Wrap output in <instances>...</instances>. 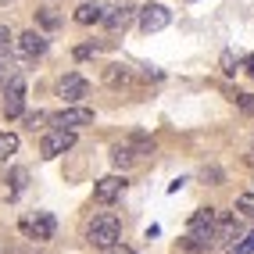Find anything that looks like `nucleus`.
I'll return each mask as SVG.
<instances>
[{"label": "nucleus", "mask_w": 254, "mask_h": 254, "mask_svg": "<svg viewBox=\"0 0 254 254\" xmlns=\"http://www.w3.org/2000/svg\"><path fill=\"white\" fill-rule=\"evenodd\" d=\"M215 236H218V215H215V208H197L190 215V233H186L183 247L193 251V254L197 251H208L215 244Z\"/></svg>", "instance_id": "nucleus-1"}, {"label": "nucleus", "mask_w": 254, "mask_h": 254, "mask_svg": "<svg viewBox=\"0 0 254 254\" xmlns=\"http://www.w3.org/2000/svg\"><path fill=\"white\" fill-rule=\"evenodd\" d=\"M86 240L93 244V247H111V244H118L122 240V222H118L115 215H97L93 222H90V229H86Z\"/></svg>", "instance_id": "nucleus-2"}, {"label": "nucleus", "mask_w": 254, "mask_h": 254, "mask_svg": "<svg viewBox=\"0 0 254 254\" xmlns=\"http://www.w3.org/2000/svg\"><path fill=\"white\" fill-rule=\"evenodd\" d=\"M75 147V129H50L47 136L40 140V154L43 158H58L64 150Z\"/></svg>", "instance_id": "nucleus-3"}, {"label": "nucleus", "mask_w": 254, "mask_h": 254, "mask_svg": "<svg viewBox=\"0 0 254 254\" xmlns=\"http://www.w3.org/2000/svg\"><path fill=\"white\" fill-rule=\"evenodd\" d=\"M4 115L7 118H22L25 115V79L14 75L4 86Z\"/></svg>", "instance_id": "nucleus-4"}, {"label": "nucleus", "mask_w": 254, "mask_h": 254, "mask_svg": "<svg viewBox=\"0 0 254 254\" xmlns=\"http://www.w3.org/2000/svg\"><path fill=\"white\" fill-rule=\"evenodd\" d=\"M136 18H140L143 32H161V29H168V22H172V11L165 4H147V7L136 11Z\"/></svg>", "instance_id": "nucleus-5"}, {"label": "nucleus", "mask_w": 254, "mask_h": 254, "mask_svg": "<svg viewBox=\"0 0 254 254\" xmlns=\"http://www.w3.org/2000/svg\"><path fill=\"white\" fill-rule=\"evenodd\" d=\"M50 122L58 129H82V126H93V111L90 108H79V104H68L64 111L50 115Z\"/></svg>", "instance_id": "nucleus-6"}, {"label": "nucleus", "mask_w": 254, "mask_h": 254, "mask_svg": "<svg viewBox=\"0 0 254 254\" xmlns=\"http://www.w3.org/2000/svg\"><path fill=\"white\" fill-rule=\"evenodd\" d=\"M54 229H58V222H54V215H47V211L32 215V218H22V233L29 240H50Z\"/></svg>", "instance_id": "nucleus-7"}, {"label": "nucleus", "mask_w": 254, "mask_h": 254, "mask_svg": "<svg viewBox=\"0 0 254 254\" xmlns=\"http://www.w3.org/2000/svg\"><path fill=\"white\" fill-rule=\"evenodd\" d=\"M150 150H154V143H140V140L118 143V147L111 150V161H115V168H126V165L136 161V154H150Z\"/></svg>", "instance_id": "nucleus-8"}, {"label": "nucleus", "mask_w": 254, "mask_h": 254, "mask_svg": "<svg viewBox=\"0 0 254 254\" xmlns=\"http://www.w3.org/2000/svg\"><path fill=\"white\" fill-rule=\"evenodd\" d=\"M122 190H126V176H104V179H97V186H93V200H97V204H111Z\"/></svg>", "instance_id": "nucleus-9"}, {"label": "nucleus", "mask_w": 254, "mask_h": 254, "mask_svg": "<svg viewBox=\"0 0 254 254\" xmlns=\"http://www.w3.org/2000/svg\"><path fill=\"white\" fill-rule=\"evenodd\" d=\"M58 90H61V97H64V104H79V100L90 93V82L82 79L79 72H72V75H64V79H61V86H58Z\"/></svg>", "instance_id": "nucleus-10"}, {"label": "nucleus", "mask_w": 254, "mask_h": 254, "mask_svg": "<svg viewBox=\"0 0 254 254\" xmlns=\"http://www.w3.org/2000/svg\"><path fill=\"white\" fill-rule=\"evenodd\" d=\"M14 43H18V54H22V58H43V54H47V36H43V32H36V29L22 32Z\"/></svg>", "instance_id": "nucleus-11"}, {"label": "nucleus", "mask_w": 254, "mask_h": 254, "mask_svg": "<svg viewBox=\"0 0 254 254\" xmlns=\"http://www.w3.org/2000/svg\"><path fill=\"white\" fill-rule=\"evenodd\" d=\"M132 18H136V7L132 4H118V7H104V18L100 22H104L111 32H118V29H126Z\"/></svg>", "instance_id": "nucleus-12"}, {"label": "nucleus", "mask_w": 254, "mask_h": 254, "mask_svg": "<svg viewBox=\"0 0 254 254\" xmlns=\"http://www.w3.org/2000/svg\"><path fill=\"white\" fill-rule=\"evenodd\" d=\"M72 18H75L79 25H93V22L104 18V7H100V4H79V7L72 11Z\"/></svg>", "instance_id": "nucleus-13"}, {"label": "nucleus", "mask_w": 254, "mask_h": 254, "mask_svg": "<svg viewBox=\"0 0 254 254\" xmlns=\"http://www.w3.org/2000/svg\"><path fill=\"white\" fill-rule=\"evenodd\" d=\"M11 154H18V136L14 132H4L0 129V165H7Z\"/></svg>", "instance_id": "nucleus-14"}, {"label": "nucleus", "mask_w": 254, "mask_h": 254, "mask_svg": "<svg viewBox=\"0 0 254 254\" xmlns=\"http://www.w3.org/2000/svg\"><path fill=\"white\" fill-rule=\"evenodd\" d=\"M104 79H108V86H129V82H132L129 68H122V64H111V68L104 72Z\"/></svg>", "instance_id": "nucleus-15"}, {"label": "nucleus", "mask_w": 254, "mask_h": 254, "mask_svg": "<svg viewBox=\"0 0 254 254\" xmlns=\"http://www.w3.org/2000/svg\"><path fill=\"white\" fill-rule=\"evenodd\" d=\"M236 215L247 218V222H254V190H247V193L236 197Z\"/></svg>", "instance_id": "nucleus-16"}, {"label": "nucleus", "mask_w": 254, "mask_h": 254, "mask_svg": "<svg viewBox=\"0 0 254 254\" xmlns=\"http://www.w3.org/2000/svg\"><path fill=\"white\" fill-rule=\"evenodd\" d=\"M229 254H254V229L251 233H240V236H236V240H233V251Z\"/></svg>", "instance_id": "nucleus-17"}, {"label": "nucleus", "mask_w": 254, "mask_h": 254, "mask_svg": "<svg viewBox=\"0 0 254 254\" xmlns=\"http://www.w3.org/2000/svg\"><path fill=\"white\" fill-rule=\"evenodd\" d=\"M18 75V68H14V61L11 58H0V86H7V82Z\"/></svg>", "instance_id": "nucleus-18"}, {"label": "nucleus", "mask_w": 254, "mask_h": 254, "mask_svg": "<svg viewBox=\"0 0 254 254\" xmlns=\"http://www.w3.org/2000/svg\"><path fill=\"white\" fill-rule=\"evenodd\" d=\"M233 104H240L247 115H254V93H240V90H236L233 93Z\"/></svg>", "instance_id": "nucleus-19"}, {"label": "nucleus", "mask_w": 254, "mask_h": 254, "mask_svg": "<svg viewBox=\"0 0 254 254\" xmlns=\"http://www.w3.org/2000/svg\"><path fill=\"white\" fill-rule=\"evenodd\" d=\"M36 18H40L43 29H58V25H61V18H58L54 11H36Z\"/></svg>", "instance_id": "nucleus-20"}, {"label": "nucleus", "mask_w": 254, "mask_h": 254, "mask_svg": "<svg viewBox=\"0 0 254 254\" xmlns=\"http://www.w3.org/2000/svg\"><path fill=\"white\" fill-rule=\"evenodd\" d=\"M47 118H50L47 111H36V115H25V126H29V129H36V126H43V122H47Z\"/></svg>", "instance_id": "nucleus-21"}, {"label": "nucleus", "mask_w": 254, "mask_h": 254, "mask_svg": "<svg viewBox=\"0 0 254 254\" xmlns=\"http://www.w3.org/2000/svg\"><path fill=\"white\" fill-rule=\"evenodd\" d=\"M11 183H14V193H22V186H25V172H22V168H14Z\"/></svg>", "instance_id": "nucleus-22"}, {"label": "nucleus", "mask_w": 254, "mask_h": 254, "mask_svg": "<svg viewBox=\"0 0 254 254\" xmlns=\"http://www.w3.org/2000/svg\"><path fill=\"white\" fill-rule=\"evenodd\" d=\"M104 254H132V251L122 247V244H111V247H104Z\"/></svg>", "instance_id": "nucleus-23"}, {"label": "nucleus", "mask_w": 254, "mask_h": 254, "mask_svg": "<svg viewBox=\"0 0 254 254\" xmlns=\"http://www.w3.org/2000/svg\"><path fill=\"white\" fill-rule=\"evenodd\" d=\"M222 64H226V72H229V75L236 72V68H233V64H236V61H233V54H222Z\"/></svg>", "instance_id": "nucleus-24"}, {"label": "nucleus", "mask_w": 254, "mask_h": 254, "mask_svg": "<svg viewBox=\"0 0 254 254\" xmlns=\"http://www.w3.org/2000/svg\"><path fill=\"white\" fill-rule=\"evenodd\" d=\"M7 40H11V32H7V29H4V25H0V47H4V43H7Z\"/></svg>", "instance_id": "nucleus-25"}, {"label": "nucleus", "mask_w": 254, "mask_h": 254, "mask_svg": "<svg viewBox=\"0 0 254 254\" xmlns=\"http://www.w3.org/2000/svg\"><path fill=\"white\" fill-rule=\"evenodd\" d=\"M247 72H254V58H247Z\"/></svg>", "instance_id": "nucleus-26"}, {"label": "nucleus", "mask_w": 254, "mask_h": 254, "mask_svg": "<svg viewBox=\"0 0 254 254\" xmlns=\"http://www.w3.org/2000/svg\"><path fill=\"white\" fill-rule=\"evenodd\" d=\"M0 4H7V0H0Z\"/></svg>", "instance_id": "nucleus-27"}]
</instances>
